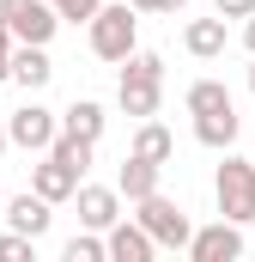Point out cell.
Here are the masks:
<instances>
[{
  "label": "cell",
  "mask_w": 255,
  "mask_h": 262,
  "mask_svg": "<svg viewBox=\"0 0 255 262\" xmlns=\"http://www.w3.org/2000/svg\"><path fill=\"white\" fill-rule=\"evenodd\" d=\"M104 122H110V116H104L97 98H73V104L61 110V128L67 134H85V140H104Z\"/></svg>",
  "instance_id": "obj_16"
},
{
  "label": "cell",
  "mask_w": 255,
  "mask_h": 262,
  "mask_svg": "<svg viewBox=\"0 0 255 262\" xmlns=\"http://www.w3.org/2000/svg\"><path fill=\"white\" fill-rule=\"evenodd\" d=\"M55 12H61L67 25H91V18L104 12V0H55Z\"/></svg>",
  "instance_id": "obj_22"
},
{
  "label": "cell",
  "mask_w": 255,
  "mask_h": 262,
  "mask_svg": "<svg viewBox=\"0 0 255 262\" xmlns=\"http://www.w3.org/2000/svg\"><path fill=\"white\" fill-rule=\"evenodd\" d=\"M134 152H140V159H152V165H170L176 140H170V128H164V122H152V116H146V122H140V134H134Z\"/></svg>",
  "instance_id": "obj_18"
},
{
  "label": "cell",
  "mask_w": 255,
  "mask_h": 262,
  "mask_svg": "<svg viewBox=\"0 0 255 262\" xmlns=\"http://www.w3.org/2000/svg\"><path fill=\"white\" fill-rule=\"evenodd\" d=\"M6 134H12V146H24V152H49L55 146V134H61V116L49 110V104H24V110H12V122H6Z\"/></svg>",
  "instance_id": "obj_6"
},
{
  "label": "cell",
  "mask_w": 255,
  "mask_h": 262,
  "mask_svg": "<svg viewBox=\"0 0 255 262\" xmlns=\"http://www.w3.org/2000/svg\"><path fill=\"white\" fill-rule=\"evenodd\" d=\"M61 256H67V262H110V232H91V226H85V232H73Z\"/></svg>",
  "instance_id": "obj_20"
},
{
  "label": "cell",
  "mask_w": 255,
  "mask_h": 262,
  "mask_svg": "<svg viewBox=\"0 0 255 262\" xmlns=\"http://www.w3.org/2000/svg\"><path fill=\"white\" fill-rule=\"evenodd\" d=\"M189 256H194V262H237V256H243V226L219 213L213 226H200V232H194Z\"/></svg>",
  "instance_id": "obj_7"
},
{
  "label": "cell",
  "mask_w": 255,
  "mask_h": 262,
  "mask_svg": "<svg viewBox=\"0 0 255 262\" xmlns=\"http://www.w3.org/2000/svg\"><path fill=\"white\" fill-rule=\"evenodd\" d=\"M249 92H255V61H249Z\"/></svg>",
  "instance_id": "obj_29"
},
{
  "label": "cell",
  "mask_w": 255,
  "mask_h": 262,
  "mask_svg": "<svg viewBox=\"0 0 255 262\" xmlns=\"http://www.w3.org/2000/svg\"><path fill=\"white\" fill-rule=\"evenodd\" d=\"M0 18L12 25L18 43H49L67 18L55 12V0H0Z\"/></svg>",
  "instance_id": "obj_5"
},
{
  "label": "cell",
  "mask_w": 255,
  "mask_h": 262,
  "mask_svg": "<svg viewBox=\"0 0 255 262\" xmlns=\"http://www.w3.org/2000/svg\"><path fill=\"white\" fill-rule=\"evenodd\" d=\"M152 12H189V0H158Z\"/></svg>",
  "instance_id": "obj_26"
},
{
  "label": "cell",
  "mask_w": 255,
  "mask_h": 262,
  "mask_svg": "<svg viewBox=\"0 0 255 262\" xmlns=\"http://www.w3.org/2000/svg\"><path fill=\"white\" fill-rule=\"evenodd\" d=\"M12 49H18V37H12V25L0 18V79H12Z\"/></svg>",
  "instance_id": "obj_23"
},
{
  "label": "cell",
  "mask_w": 255,
  "mask_h": 262,
  "mask_svg": "<svg viewBox=\"0 0 255 262\" xmlns=\"http://www.w3.org/2000/svg\"><path fill=\"white\" fill-rule=\"evenodd\" d=\"M49 207H55L49 195L24 189V195H12V201H6V226H12V232H24V238H43V232L55 226V213H49Z\"/></svg>",
  "instance_id": "obj_9"
},
{
  "label": "cell",
  "mask_w": 255,
  "mask_h": 262,
  "mask_svg": "<svg viewBox=\"0 0 255 262\" xmlns=\"http://www.w3.org/2000/svg\"><path fill=\"white\" fill-rule=\"evenodd\" d=\"M243 49H249V55H255V12H249V18H243Z\"/></svg>",
  "instance_id": "obj_25"
},
{
  "label": "cell",
  "mask_w": 255,
  "mask_h": 262,
  "mask_svg": "<svg viewBox=\"0 0 255 262\" xmlns=\"http://www.w3.org/2000/svg\"><path fill=\"white\" fill-rule=\"evenodd\" d=\"M225 43H231L225 12H213V18H189V31H183V49H189L194 61H219V55H225Z\"/></svg>",
  "instance_id": "obj_11"
},
{
  "label": "cell",
  "mask_w": 255,
  "mask_h": 262,
  "mask_svg": "<svg viewBox=\"0 0 255 262\" xmlns=\"http://www.w3.org/2000/svg\"><path fill=\"white\" fill-rule=\"evenodd\" d=\"M0 262H37V238L6 232V238H0Z\"/></svg>",
  "instance_id": "obj_21"
},
{
  "label": "cell",
  "mask_w": 255,
  "mask_h": 262,
  "mask_svg": "<svg viewBox=\"0 0 255 262\" xmlns=\"http://www.w3.org/2000/svg\"><path fill=\"white\" fill-rule=\"evenodd\" d=\"M6 146H12V134H6V122H0V152H6Z\"/></svg>",
  "instance_id": "obj_28"
},
{
  "label": "cell",
  "mask_w": 255,
  "mask_h": 262,
  "mask_svg": "<svg viewBox=\"0 0 255 262\" xmlns=\"http://www.w3.org/2000/svg\"><path fill=\"white\" fill-rule=\"evenodd\" d=\"M158 98H164V55H152V49H134L122 61V85H116V104H122L128 116H158Z\"/></svg>",
  "instance_id": "obj_1"
},
{
  "label": "cell",
  "mask_w": 255,
  "mask_h": 262,
  "mask_svg": "<svg viewBox=\"0 0 255 262\" xmlns=\"http://www.w3.org/2000/svg\"><path fill=\"white\" fill-rule=\"evenodd\" d=\"M79 226H91V232H110L116 220H122V189H104V183H79Z\"/></svg>",
  "instance_id": "obj_8"
},
{
  "label": "cell",
  "mask_w": 255,
  "mask_h": 262,
  "mask_svg": "<svg viewBox=\"0 0 255 262\" xmlns=\"http://www.w3.org/2000/svg\"><path fill=\"white\" fill-rule=\"evenodd\" d=\"M194 140H200V146H213V152H231V146H237V110L194 116Z\"/></svg>",
  "instance_id": "obj_15"
},
{
  "label": "cell",
  "mask_w": 255,
  "mask_h": 262,
  "mask_svg": "<svg viewBox=\"0 0 255 262\" xmlns=\"http://www.w3.org/2000/svg\"><path fill=\"white\" fill-rule=\"evenodd\" d=\"M128 6H134V12H152V6H158V0H128Z\"/></svg>",
  "instance_id": "obj_27"
},
{
  "label": "cell",
  "mask_w": 255,
  "mask_h": 262,
  "mask_svg": "<svg viewBox=\"0 0 255 262\" xmlns=\"http://www.w3.org/2000/svg\"><path fill=\"white\" fill-rule=\"evenodd\" d=\"M12 79H18L24 92H43V85L55 79V61H49V43H18V49H12Z\"/></svg>",
  "instance_id": "obj_13"
},
{
  "label": "cell",
  "mask_w": 255,
  "mask_h": 262,
  "mask_svg": "<svg viewBox=\"0 0 255 262\" xmlns=\"http://www.w3.org/2000/svg\"><path fill=\"white\" fill-rule=\"evenodd\" d=\"M152 256H158V238L140 220H116L110 226V262H152Z\"/></svg>",
  "instance_id": "obj_10"
},
{
  "label": "cell",
  "mask_w": 255,
  "mask_h": 262,
  "mask_svg": "<svg viewBox=\"0 0 255 262\" xmlns=\"http://www.w3.org/2000/svg\"><path fill=\"white\" fill-rule=\"evenodd\" d=\"M134 220L158 238V250H189L194 244V226H189V213L176 207V201L164 195V189H152L146 201H134Z\"/></svg>",
  "instance_id": "obj_3"
},
{
  "label": "cell",
  "mask_w": 255,
  "mask_h": 262,
  "mask_svg": "<svg viewBox=\"0 0 255 262\" xmlns=\"http://www.w3.org/2000/svg\"><path fill=\"white\" fill-rule=\"evenodd\" d=\"M213 195H219V213H225V220L249 226L255 220V165L237 159V152H225V165H219V177H213Z\"/></svg>",
  "instance_id": "obj_4"
},
{
  "label": "cell",
  "mask_w": 255,
  "mask_h": 262,
  "mask_svg": "<svg viewBox=\"0 0 255 262\" xmlns=\"http://www.w3.org/2000/svg\"><path fill=\"white\" fill-rule=\"evenodd\" d=\"M79 183H85V177H79L73 165H61L55 152H43V165L31 171V189L49 195V201H73V195H79Z\"/></svg>",
  "instance_id": "obj_12"
},
{
  "label": "cell",
  "mask_w": 255,
  "mask_h": 262,
  "mask_svg": "<svg viewBox=\"0 0 255 262\" xmlns=\"http://www.w3.org/2000/svg\"><path fill=\"white\" fill-rule=\"evenodd\" d=\"M49 152H55V159H61V165H73V171H79V177H85V171H91V159H97V140H85V134H55V146H49Z\"/></svg>",
  "instance_id": "obj_19"
},
{
  "label": "cell",
  "mask_w": 255,
  "mask_h": 262,
  "mask_svg": "<svg viewBox=\"0 0 255 262\" xmlns=\"http://www.w3.org/2000/svg\"><path fill=\"white\" fill-rule=\"evenodd\" d=\"M85 43H91V55H97V61H116V67H122L128 55L140 49V12H134L128 0H116V6L104 0V12L85 25Z\"/></svg>",
  "instance_id": "obj_2"
},
{
  "label": "cell",
  "mask_w": 255,
  "mask_h": 262,
  "mask_svg": "<svg viewBox=\"0 0 255 262\" xmlns=\"http://www.w3.org/2000/svg\"><path fill=\"white\" fill-rule=\"evenodd\" d=\"M158 177H164V165H152V159L128 152V159H122V171H116V189H122L128 201H146L152 189H158Z\"/></svg>",
  "instance_id": "obj_14"
},
{
  "label": "cell",
  "mask_w": 255,
  "mask_h": 262,
  "mask_svg": "<svg viewBox=\"0 0 255 262\" xmlns=\"http://www.w3.org/2000/svg\"><path fill=\"white\" fill-rule=\"evenodd\" d=\"M183 104H189V116H213V110H237V104H231V92H225V79H194L189 92H183Z\"/></svg>",
  "instance_id": "obj_17"
},
{
  "label": "cell",
  "mask_w": 255,
  "mask_h": 262,
  "mask_svg": "<svg viewBox=\"0 0 255 262\" xmlns=\"http://www.w3.org/2000/svg\"><path fill=\"white\" fill-rule=\"evenodd\" d=\"M213 12H225V18H249L255 0H213Z\"/></svg>",
  "instance_id": "obj_24"
}]
</instances>
